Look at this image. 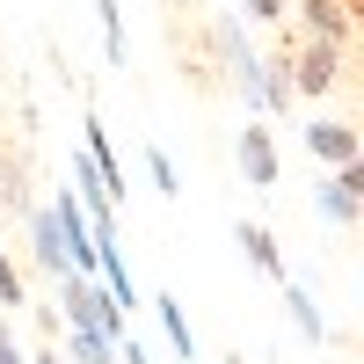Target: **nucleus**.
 <instances>
[{
  "label": "nucleus",
  "instance_id": "nucleus-14",
  "mask_svg": "<svg viewBox=\"0 0 364 364\" xmlns=\"http://www.w3.org/2000/svg\"><path fill=\"white\" fill-rule=\"evenodd\" d=\"M8 211H22V161L0 146V219H8Z\"/></svg>",
  "mask_w": 364,
  "mask_h": 364
},
{
  "label": "nucleus",
  "instance_id": "nucleus-18",
  "mask_svg": "<svg viewBox=\"0 0 364 364\" xmlns=\"http://www.w3.org/2000/svg\"><path fill=\"white\" fill-rule=\"evenodd\" d=\"M0 364H29V350L15 343V321H0Z\"/></svg>",
  "mask_w": 364,
  "mask_h": 364
},
{
  "label": "nucleus",
  "instance_id": "nucleus-7",
  "mask_svg": "<svg viewBox=\"0 0 364 364\" xmlns=\"http://www.w3.org/2000/svg\"><path fill=\"white\" fill-rule=\"evenodd\" d=\"M29 255H37V269H51V277H73V262H66V240H58L51 204H37V211H29Z\"/></svg>",
  "mask_w": 364,
  "mask_h": 364
},
{
  "label": "nucleus",
  "instance_id": "nucleus-16",
  "mask_svg": "<svg viewBox=\"0 0 364 364\" xmlns=\"http://www.w3.org/2000/svg\"><path fill=\"white\" fill-rule=\"evenodd\" d=\"M0 306H8V314L22 306V269H15V255H8V248H0Z\"/></svg>",
  "mask_w": 364,
  "mask_h": 364
},
{
  "label": "nucleus",
  "instance_id": "nucleus-17",
  "mask_svg": "<svg viewBox=\"0 0 364 364\" xmlns=\"http://www.w3.org/2000/svg\"><path fill=\"white\" fill-rule=\"evenodd\" d=\"M291 0H248V22H284Z\"/></svg>",
  "mask_w": 364,
  "mask_h": 364
},
{
  "label": "nucleus",
  "instance_id": "nucleus-2",
  "mask_svg": "<svg viewBox=\"0 0 364 364\" xmlns=\"http://www.w3.org/2000/svg\"><path fill=\"white\" fill-rule=\"evenodd\" d=\"M284 80H291V102L299 95H328V87L343 80V44H291L284 51Z\"/></svg>",
  "mask_w": 364,
  "mask_h": 364
},
{
  "label": "nucleus",
  "instance_id": "nucleus-5",
  "mask_svg": "<svg viewBox=\"0 0 364 364\" xmlns=\"http://www.w3.org/2000/svg\"><path fill=\"white\" fill-rule=\"evenodd\" d=\"M240 175L255 182V190H277V139H269V124L262 117H248V132H240Z\"/></svg>",
  "mask_w": 364,
  "mask_h": 364
},
{
  "label": "nucleus",
  "instance_id": "nucleus-6",
  "mask_svg": "<svg viewBox=\"0 0 364 364\" xmlns=\"http://www.w3.org/2000/svg\"><path fill=\"white\" fill-rule=\"evenodd\" d=\"M80 154L95 161V175H102V190H109V204L124 211V197H132V175H124V161L109 154V132L95 124V117H87V124H80Z\"/></svg>",
  "mask_w": 364,
  "mask_h": 364
},
{
  "label": "nucleus",
  "instance_id": "nucleus-11",
  "mask_svg": "<svg viewBox=\"0 0 364 364\" xmlns=\"http://www.w3.org/2000/svg\"><path fill=\"white\" fill-rule=\"evenodd\" d=\"M284 314H291V328L306 343H328V314H321V299L306 291V284H284Z\"/></svg>",
  "mask_w": 364,
  "mask_h": 364
},
{
  "label": "nucleus",
  "instance_id": "nucleus-19",
  "mask_svg": "<svg viewBox=\"0 0 364 364\" xmlns=\"http://www.w3.org/2000/svg\"><path fill=\"white\" fill-rule=\"evenodd\" d=\"M29 364H66V357H58V350H37V357H29Z\"/></svg>",
  "mask_w": 364,
  "mask_h": 364
},
{
  "label": "nucleus",
  "instance_id": "nucleus-12",
  "mask_svg": "<svg viewBox=\"0 0 364 364\" xmlns=\"http://www.w3.org/2000/svg\"><path fill=\"white\" fill-rule=\"evenodd\" d=\"M66 364H117V343L95 336V328H66V350H58Z\"/></svg>",
  "mask_w": 364,
  "mask_h": 364
},
{
  "label": "nucleus",
  "instance_id": "nucleus-15",
  "mask_svg": "<svg viewBox=\"0 0 364 364\" xmlns=\"http://www.w3.org/2000/svg\"><path fill=\"white\" fill-rule=\"evenodd\" d=\"M146 175H154L161 197H182V175H175V161H168V146H146Z\"/></svg>",
  "mask_w": 364,
  "mask_h": 364
},
{
  "label": "nucleus",
  "instance_id": "nucleus-3",
  "mask_svg": "<svg viewBox=\"0 0 364 364\" xmlns=\"http://www.w3.org/2000/svg\"><path fill=\"white\" fill-rule=\"evenodd\" d=\"M314 204H321V219H328V226H357V219H364V161L328 168V175H321V190H314Z\"/></svg>",
  "mask_w": 364,
  "mask_h": 364
},
{
  "label": "nucleus",
  "instance_id": "nucleus-13",
  "mask_svg": "<svg viewBox=\"0 0 364 364\" xmlns=\"http://www.w3.org/2000/svg\"><path fill=\"white\" fill-rule=\"evenodd\" d=\"M95 22H102V58H109V66H124V58H132V44H124V8H117V0H95Z\"/></svg>",
  "mask_w": 364,
  "mask_h": 364
},
{
  "label": "nucleus",
  "instance_id": "nucleus-8",
  "mask_svg": "<svg viewBox=\"0 0 364 364\" xmlns=\"http://www.w3.org/2000/svg\"><path fill=\"white\" fill-rule=\"evenodd\" d=\"M233 240H240V255H248V262L262 269V277L291 284V277H284V248H277V233H269L262 219H240V226H233Z\"/></svg>",
  "mask_w": 364,
  "mask_h": 364
},
{
  "label": "nucleus",
  "instance_id": "nucleus-10",
  "mask_svg": "<svg viewBox=\"0 0 364 364\" xmlns=\"http://www.w3.org/2000/svg\"><path fill=\"white\" fill-rule=\"evenodd\" d=\"M146 306L161 314V328H168V350H175L182 364H190V357H197V328H190V314H182V299H175V291H154Z\"/></svg>",
  "mask_w": 364,
  "mask_h": 364
},
{
  "label": "nucleus",
  "instance_id": "nucleus-9",
  "mask_svg": "<svg viewBox=\"0 0 364 364\" xmlns=\"http://www.w3.org/2000/svg\"><path fill=\"white\" fill-rule=\"evenodd\" d=\"M314 44H350V0H299Z\"/></svg>",
  "mask_w": 364,
  "mask_h": 364
},
{
  "label": "nucleus",
  "instance_id": "nucleus-4",
  "mask_svg": "<svg viewBox=\"0 0 364 364\" xmlns=\"http://www.w3.org/2000/svg\"><path fill=\"white\" fill-rule=\"evenodd\" d=\"M306 154L321 168H350V161H364V139H357L350 117H314L306 124Z\"/></svg>",
  "mask_w": 364,
  "mask_h": 364
},
{
  "label": "nucleus",
  "instance_id": "nucleus-1",
  "mask_svg": "<svg viewBox=\"0 0 364 364\" xmlns=\"http://www.w3.org/2000/svg\"><path fill=\"white\" fill-rule=\"evenodd\" d=\"M58 306H66V328H95L109 343L132 336V321L117 314V299L102 291V277H58Z\"/></svg>",
  "mask_w": 364,
  "mask_h": 364
}]
</instances>
